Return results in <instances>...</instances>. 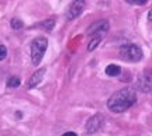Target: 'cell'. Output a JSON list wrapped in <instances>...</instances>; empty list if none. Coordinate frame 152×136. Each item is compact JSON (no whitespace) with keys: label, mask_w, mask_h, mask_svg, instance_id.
Instances as JSON below:
<instances>
[{"label":"cell","mask_w":152,"mask_h":136,"mask_svg":"<svg viewBox=\"0 0 152 136\" xmlns=\"http://www.w3.org/2000/svg\"><path fill=\"white\" fill-rule=\"evenodd\" d=\"M85 4H86V3H85L83 0H76V1H73V3L69 6V10L66 13L68 20H73V18L80 16L83 9H85Z\"/></svg>","instance_id":"cell-7"},{"label":"cell","mask_w":152,"mask_h":136,"mask_svg":"<svg viewBox=\"0 0 152 136\" xmlns=\"http://www.w3.org/2000/svg\"><path fill=\"white\" fill-rule=\"evenodd\" d=\"M20 83H21V80L18 79L17 76H11L9 80H7V87H10V88H16L20 86Z\"/></svg>","instance_id":"cell-11"},{"label":"cell","mask_w":152,"mask_h":136,"mask_svg":"<svg viewBox=\"0 0 152 136\" xmlns=\"http://www.w3.org/2000/svg\"><path fill=\"white\" fill-rule=\"evenodd\" d=\"M120 55L123 59L128 60V62H140L142 59V51L135 44H127L124 46H121Z\"/></svg>","instance_id":"cell-3"},{"label":"cell","mask_w":152,"mask_h":136,"mask_svg":"<svg viewBox=\"0 0 152 136\" xmlns=\"http://www.w3.org/2000/svg\"><path fill=\"white\" fill-rule=\"evenodd\" d=\"M148 18L152 21V10H149V13H148Z\"/></svg>","instance_id":"cell-16"},{"label":"cell","mask_w":152,"mask_h":136,"mask_svg":"<svg viewBox=\"0 0 152 136\" xmlns=\"http://www.w3.org/2000/svg\"><path fill=\"white\" fill-rule=\"evenodd\" d=\"M103 122H104L103 115H100V114L93 115L92 118H89V121L86 122V132L87 133H94V132H97L99 129H102Z\"/></svg>","instance_id":"cell-6"},{"label":"cell","mask_w":152,"mask_h":136,"mask_svg":"<svg viewBox=\"0 0 152 136\" xmlns=\"http://www.w3.org/2000/svg\"><path fill=\"white\" fill-rule=\"evenodd\" d=\"M7 56V48L4 45H0V60H3Z\"/></svg>","instance_id":"cell-14"},{"label":"cell","mask_w":152,"mask_h":136,"mask_svg":"<svg viewBox=\"0 0 152 136\" xmlns=\"http://www.w3.org/2000/svg\"><path fill=\"white\" fill-rule=\"evenodd\" d=\"M45 72H47V69L45 67H41V69H38L37 72H34L33 76L28 79V83H27V87L28 88H34L37 87L39 83L42 82L44 79V75H45Z\"/></svg>","instance_id":"cell-8"},{"label":"cell","mask_w":152,"mask_h":136,"mask_svg":"<svg viewBox=\"0 0 152 136\" xmlns=\"http://www.w3.org/2000/svg\"><path fill=\"white\" fill-rule=\"evenodd\" d=\"M10 24H11V28H13V30H21V28L24 27V24H23V21L20 18H13L10 21Z\"/></svg>","instance_id":"cell-12"},{"label":"cell","mask_w":152,"mask_h":136,"mask_svg":"<svg viewBox=\"0 0 152 136\" xmlns=\"http://www.w3.org/2000/svg\"><path fill=\"white\" fill-rule=\"evenodd\" d=\"M62 136H77V135H76L75 132H66V133H64Z\"/></svg>","instance_id":"cell-15"},{"label":"cell","mask_w":152,"mask_h":136,"mask_svg":"<svg viewBox=\"0 0 152 136\" xmlns=\"http://www.w3.org/2000/svg\"><path fill=\"white\" fill-rule=\"evenodd\" d=\"M128 4H138V6H142V4H147V0H125Z\"/></svg>","instance_id":"cell-13"},{"label":"cell","mask_w":152,"mask_h":136,"mask_svg":"<svg viewBox=\"0 0 152 136\" xmlns=\"http://www.w3.org/2000/svg\"><path fill=\"white\" fill-rule=\"evenodd\" d=\"M48 48V39L44 37H38L31 42V60L33 65H39V62L42 60L45 51Z\"/></svg>","instance_id":"cell-2"},{"label":"cell","mask_w":152,"mask_h":136,"mask_svg":"<svg viewBox=\"0 0 152 136\" xmlns=\"http://www.w3.org/2000/svg\"><path fill=\"white\" fill-rule=\"evenodd\" d=\"M109 21L107 20H104V18H102V20H97V21L92 22L90 25H89V28H87L86 34L87 35H96V34H102L103 31H107L109 30Z\"/></svg>","instance_id":"cell-5"},{"label":"cell","mask_w":152,"mask_h":136,"mask_svg":"<svg viewBox=\"0 0 152 136\" xmlns=\"http://www.w3.org/2000/svg\"><path fill=\"white\" fill-rule=\"evenodd\" d=\"M102 39H103L102 34H96V35H93L92 39H90V41H89V44H87V51H89V52H93V51L100 45Z\"/></svg>","instance_id":"cell-9"},{"label":"cell","mask_w":152,"mask_h":136,"mask_svg":"<svg viewBox=\"0 0 152 136\" xmlns=\"http://www.w3.org/2000/svg\"><path fill=\"white\" fill-rule=\"evenodd\" d=\"M120 73H121V67L117 65H109L106 67V75L110 77H115L118 76Z\"/></svg>","instance_id":"cell-10"},{"label":"cell","mask_w":152,"mask_h":136,"mask_svg":"<svg viewBox=\"0 0 152 136\" xmlns=\"http://www.w3.org/2000/svg\"><path fill=\"white\" fill-rule=\"evenodd\" d=\"M137 88L142 93H151L152 91V73L144 72L142 75H140L138 80H137Z\"/></svg>","instance_id":"cell-4"},{"label":"cell","mask_w":152,"mask_h":136,"mask_svg":"<svg viewBox=\"0 0 152 136\" xmlns=\"http://www.w3.org/2000/svg\"><path fill=\"white\" fill-rule=\"evenodd\" d=\"M137 103V94L135 90L131 87H124L115 91L109 98L107 101V107L111 112L114 114H120V112H124L127 109L132 107Z\"/></svg>","instance_id":"cell-1"}]
</instances>
